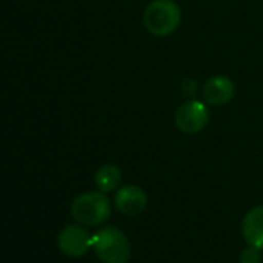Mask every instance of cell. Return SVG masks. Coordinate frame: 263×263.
Returning <instances> with one entry per match:
<instances>
[{
	"instance_id": "cell-4",
	"label": "cell",
	"mask_w": 263,
	"mask_h": 263,
	"mask_svg": "<svg viewBox=\"0 0 263 263\" xmlns=\"http://www.w3.org/2000/svg\"><path fill=\"white\" fill-rule=\"evenodd\" d=\"M174 119L180 132L187 135H195L206 128L211 121V113L204 102L198 99H189L177 108Z\"/></svg>"
},
{
	"instance_id": "cell-8",
	"label": "cell",
	"mask_w": 263,
	"mask_h": 263,
	"mask_svg": "<svg viewBox=\"0 0 263 263\" xmlns=\"http://www.w3.org/2000/svg\"><path fill=\"white\" fill-rule=\"evenodd\" d=\"M241 234L249 246L263 251V204L246 212L241 221Z\"/></svg>"
},
{
	"instance_id": "cell-2",
	"label": "cell",
	"mask_w": 263,
	"mask_h": 263,
	"mask_svg": "<svg viewBox=\"0 0 263 263\" xmlns=\"http://www.w3.org/2000/svg\"><path fill=\"white\" fill-rule=\"evenodd\" d=\"M71 217L82 226H99L110 218L111 201L108 197L98 192H84L71 203Z\"/></svg>"
},
{
	"instance_id": "cell-7",
	"label": "cell",
	"mask_w": 263,
	"mask_h": 263,
	"mask_svg": "<svg viewBox=\"0 0 263 263\" xmlns=\"http://www.w3.org/2000/svg\"><path fill=\"white\" fill-rule=\"evenodd\" d=\"M235 96V84L228 76H212L203 85V98L209 105H224Z\"/></svg>"
},
{
	"instance_id": "cell-6",
	"label": "cell",
	"mask_w": 263,
	"mask_h": 263,
	"mask_svg": "<svg viewBox=\"0 0 263 263\" xmlns=\"http://www.w3.org/2000/svg\"><path fill=\"white\" fill-rule=\"evenodd\" d=\"M147 194L143 187L137 184H125L118 192L115 194V208L118 212L128 215V217H135L144 212L147 208Z\"/></svg>"
},
{
	"instance_id": "cell-1",
	"label": "cell",
	"mask_w": 263,
	"mask_h": 263,
	"mask_svg": "<svg viewBox=\"0 0 263 263\" xmlns=\"http://www.w3.org/2000/svg\"><path fill=\"white\" fill-rule=\"evenodd\" d=\"M143 22L152 36L166 37L178 30L181 10L174 0H154L144 10Z\"/></svg>"
},
{
	"instance_id": "cell-9",
	"label": "cell",
	"mask_w": 263,
	"mask_h": 263,
	"mask_svg": "<svg viewBox=\"0 0 263 263\" xmlns=\"http://www.w3.org/2000/svg\"><path fill=\"white\" fill-rule=\"evenodd\" d=\"M121 181H122V175L116 164H104L98 169L95 175V184L104 194L116 191Z\"/></svg>"
},
{
	"instance_id": "cell-10",
	"label": "cell",
	"mask_w": 263,
	"mask_h": 263,
	"mask_svg": "<svg viewBox=\"0 0 263 263\" xmlns=\"http://www.w3.org/2000/svg\"><path fill=\"white\" fill-rule=\"evenodd\" d=\"M238 261H240V263H260V261H261L260 249H257V248L248 245V248H245V249L240 252Z\"/></svg>"
},
{
	"instance_id": "cell-3",
	"label": "cell",
	"mask_w": 263,
	"mask_h": 263,
	"mask_svg": "<svg viewBox=\"0 0 263 263\" xmlns=\"http://www.w3.org/2000/svg\"><path fill=\"white\" fill-rule=\"evenodd\" d=\"M91 246L102 263H127L130 258L128 238L116 226H105L96 231Z\"/></svg>"
},
{
	"instance_id": "cell-5",
	"label": "cell",
	"mask_w": 263,
	"mask_h": 263,
	"mask_svg": "<svg viewBox=\"0 0 263 263\" xmlns=\"http://www.w3.org/2000/svg\"><path fill=\"white\" fill-rule=\"evenodd\" d=\"M91 245L93 235L82 224H68L58 235V246L68 257H82Z\"/></svg>"
}]
</instances>
